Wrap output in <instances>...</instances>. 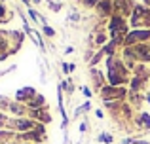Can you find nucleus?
<instances>
[{
  "instance_id": "f257e3e1",
  "label": "nucleus",
  "mask_w": 150,
  "mask_h": 144,
  "mask_svg": "<svg viewBox=\"0 0 150 144\" xmlns=\"http://www.w3.org/2000/svg\"><path fill=\"white\" fill-rule=\"evenodd\" d=\"M137 55H139L141 59L148 61L150 59V46H139V48H137Z\"/></svg>"
},
{
  "instance_id": "f03ea898",
  "label": "nucleus",
  "mask_w": 150,
  "mask_h": 144,
  "mask_svg": "<svg viewBox=\"0 0 150 144\" xmlns=\"http://www.w3.org/2000/svg\"><path fill=\"white\" fill-rule=\"evenodd\" d=\"M148 36V30H141V32H133L131 36L127 38V42H133L135 38H146Z\"/></svg>"
},
{
  "instance_id": "7ed1b4c3",
  "label": "nucleus",
  "mask_w": 150,
  "mask_h": 144,
  "mask_svg": "<svg viewBox=\"0 0 150 144\" xmlns=\"http://www.w3.org/2000/svg\"><path fill=\"white\" fill-rule=\"evenodd\" d=\"M33 97L34 95V89H23V91H19L17 93V97H19V99H25V97Z\"/></svg>"
},
{
  "instance_id": "20e7f679",
  "label": "nucleus",
  "mask_w": 150,
  "mask_h": 144,
  "mask_svg": "<svg viewBox=\"0 0 150 144\" xmlns=\"http://www.w3.org/2000/svg\"><path fill=\"white\" fill-rule=\"evenodd\" d=\"M17 127H19V129H30V127H33V122H27V119H23V122L17 123Z\"/></svg>"
},
{
  "instance_id": "39448f33",
  "label": "nucleus",
  "mask_w": 150,
  "mask_h": 144,
  "mask_svg": "<svg viewBox=\"0 0 150 144\" xmlns=\"http://www.w3.org/2000/svg\"><path fill=\"white\" fill-rule=\"evenodd\" d=\"M44 103V97H36V99L30 103V108H34V106H40V104Z\"/></svg>"
},
{
  "instance_id": "423d86ee",
  "label": "nucleus",
  "mask_w": 150,
  "mask_h": 144,
  "mask_svg": "<svg viewBox=\"0 0 150 144\" xmlns=\"http://www.w3.org/2000/svg\"><path fill=\"white\" fill-rule=\"evenodd\" d=\"M141 119L144 122V125H150V118H148L146 114H144V116H141Z\"/></svg>"
},
{
  "instance_id": "0eeeda50",
  "label": "nucleus",
  "mask_w": 150,
  "mask_h": 144,
  "mask_svg": "<svg viewBox=\"0 0 150 144\" xmlns=\"http://www.w3.org/2000/svg\"><path fill=\"white\" fill-rule=\"evenodd\" d=\"M101 140H103V142H110L112 138H110V135H103V137H101Z\"/></svg>"
},
{
  "instance_id": "6e6552de",
  "label": "nucleus",
  "mask_w": 150,
  "mask_h": 144,
  "mask_svg": "<svg viewBox=\"0 0 150 144\" xmlns=\"http://www.w3.org/2000/svg\"><path fill=\"white\" fill-rule=\"evenodd\" d=\"M46 34H50V36H53V30H51L50 27H46Z\"/></svg>"
},
{
  "instance_id": "1a4fd4ad",
  "label": "nucleus",
  "mask_w": 150,
  "mask_h": 144,
  "mask_svg": "<svg viewBox=\"0 0 150 144\" xmlns=\"http://www.w3.org/2000/svg\"><path fill=\"white\" fill-rule=\"evenodd\" d=\"M4 122H6V118H4V116L0 114V123H4Z\"/></svg>"
},
{
  "instance_id": "9d476101",
  "label": "nucleus",
  "mask_w": 150,
  "mask_h": 144,
  "mask_svg": "<svg viewBox=\"0 0 150 144\" xmlns=\"http://www.w3.org/2000/svg\"><path fill=\"white\" fill-rule=\"evenodd\" d=\"M86 4H95V2H93V0H86Z\"/></svg>"
},
{
  "instance_id": "9b49d317",
  "label": "nucleus",
  "mask_w": 150,
  "mask_h": 144,
  "mask_svg": "<svg viewBox=\"0 0 150 144\" xmlns=\"http://www.w3.org/2000/svg\"><path fill=\"white\" fill-rule=\"evenodd\" d=\"M2 13H4V10H2V8H0V15H2Z\"/></svg>"
}]
</instances>
